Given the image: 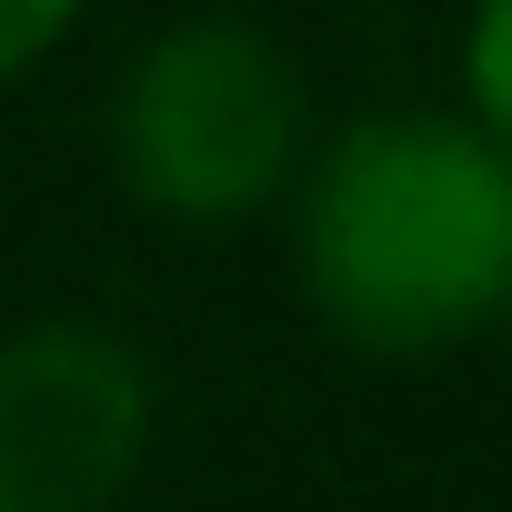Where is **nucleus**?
<instances>
[{
	"instance_id": "obj_6",
	"label": "nucleus",
	"mask_w": 512,
	"mask_h": 512,
	"mask_svg": "<svg viewBox=\"0 0 512 512\" xmlns=\"http://www.w3.org/2000/svg\"><path fill=\"white\" fill-rule=\"evenodd\" d=\"M492 322H512V221H502V302H492Z\"/></svg>"
},
{
	"instance_id": "obj_4",
	"label": "nucleus",
	"mask_w": 512,
	"mask_h": 512,
	"mask_svg": "<svg viewBox=\"0 0 512 512\" xmlns=\"http://www.w3.org/2000/svg\"><path fill=\"white\" fill-rule=\"evenodd\" d=\"M462 121L512 171V0H472L462 11Z\"/></svg>"
},
{
	"instance_id": "obj_3",
	"label": "nucleus",
	"mask_w": 512,
	"mask_h": 512,
	"mask_svg": "<svg viewBox=\"0 0 512 512\" xmlns=\"http://www.w3.org/2000/svg\"><path fill=\"white\" fill-rule=\"evenodd\" d=\"M161 432L151 362L101 322L0 342V512H111Z\"/></svg>"
},
{
	"instance_id": "obj_1",
	"label": "nucleus",
	"mask_w": 512,
	"mask_h": 512,
	"mask_svg": "<svg viewBox=\"0 0 512 512\" xmlns=\"http://www.w3.org/2000/svg\"><path fill=\"white\" fill-rule=\"evenodd\" d=\"M302 302L362 352H442L492 332L512 171L462 111H362L292 171Z\"/></svg>"
},
{
	"instance_id": "obj_5",
	"label": "nucleus",
	"mask_w": 512,
	"mask_h": 512,
	"mask_svg": "<svg viewBox=\"0 0 512 512\" xmlns=\"http://www.w3.org/2000/svg\"><path fill=\"white\" fill-rule=\"evenodd\" d=\"M81 11H91V0H0V91L31 81V71L81 31Z\"/></svg>"
},
{
	"instance_id": "obj_2",
	"label": "nucleus",
	"mask_w": 512,
	"mask_h": 512,
	"mask_svg": "<svg viewBox=\"0 0 512 512\" xmlns=\"http://www.w3.org/2000/svg\"><path fill=\"white\" fill-rule=\"evenodd\" d=\"M312 161L302 61L241 11H191L151 31L111 81V171L141 211L181 231L251 221Z\"/></svg>"
}]
</instances>
